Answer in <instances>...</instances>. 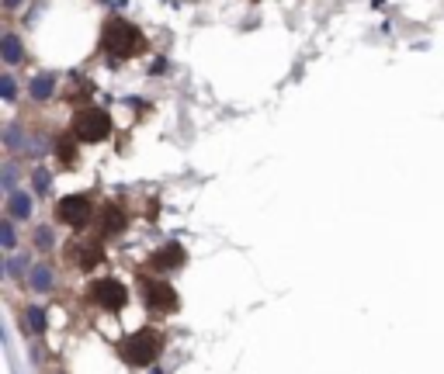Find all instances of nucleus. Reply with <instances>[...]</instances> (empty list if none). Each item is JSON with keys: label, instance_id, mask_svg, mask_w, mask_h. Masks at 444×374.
Segmentation results:
<instances>
[{"label": "nucleus", "instance_id": "4468645a", "mask_svg": "<svg viewBox=\"0 0 444 374\" xmlns=\"http://www.w3.org/2000/svg\"><path fill=\"white\" fill-rule=\"evenodd\" d=\"M25 326H28L32 333H46V312L32 305V308L25 312Z\"/></svg>", "mask_w": 444, "mask_h": 374}, {"label": "nucleus", "instance_id": "39448f33", "mask_svg": "<svg viewBox=\"0 0 444 374\" xmlns=\"http://www.w3.org/2000/svg\"><path fill=\"white\" fill-rule=\"evenodd\" d=\"M91 218V198L87 194H66L59 201V222L73 225V229H84Z\"/></svg>", "mask_w": 444, "mask_h": 374}, {"label": "nucleus", "instance_id": "6e6552de", "mask_svg": "<svg viewBox=\"0 0 444 374\" xmlns=\"http://www.w3.org/2000/svg\"><path fill=\"white\" fill-rule=\"evenodd\" d=\"M181 263H184V246L181 243H167V246H160L153 253V267L156 270H177Z\"/></svg>", "mask_w": 444, "mask_h": 374}, {"label": "nucleus", "instance_id": "dca6fc26", "mask_svg": "<svg viewBox=\"0 0 444 374\" xmlns=\"http://www.w3.org/2000/svg\"><path fill=\"white\" fill-rule=\"evenodd\" d=\"M0 174H4V187H8V191H15V180H18L15 163H4V170H0Z\"/></svg>", "mask_w": 444, "mask_h": 374}, {"label": "nucleus", "instance_id": "9b49d317", "mask_svg": "<svg viewBox=\"0 0 444 374\" xmlns=\"http://www.w3.org/2000/svg\"><path fill=\"white\" fill-rule=\"evenodd\" d=\"M53 91H56V73H42V77L32 80V97L35 101H49Z\"/></svg>", "mask_w": 444, "mask_h": 374}, {"label": "nucleus", "instance_id": "f8f14e48", "mask_svg": "<svg viewBox=\"0 0 444 374\" xmlns=\"http://www.w3.org/2000/svg\"><path fill=\"white\" fill-rule=\"evenodd\" d=\"M8 212H11L15 218H28V215H32V198H28V194H21V191H11Z\"/></svg>", "mask_w": 444, "mask_h": 374}, {"label": "nucleus", "instance_id": "aec40b11", "mask_svg": "<svg viewBox=\"0 0 444 374\" xmlns=\"http://www.w3.org/2000/svg\"><path fill=\"white\" fill-rule=\"evenodd\" d=\"M53 243V236H49V229H39V246H49Z\"/></svg>", "mask_w": 444, "mask_h": 374}, {"label": "nucleus", "instance_id": "412c9836", "mask_svg": "<svg viewBox=\"0 0 444 374\" xmlns=\"http://www.w3.org/2000/svg\"><path fill=\"white\" fill-rule=\"evenodd\" d=\"M4 8H8V11H18V8H21V0H4Z\"/></svg>", "mask_w": 444, "mask_h": 374}, {"label": "nucleus", "instance_id": "423d86ee", "mask_svg": "<svg viewBox=\"0 0 444 374\" xmlns=\"http://www.w3.org/2000/svg\"><path fill=\"white\" fill-rule=\"evenodd\" d=\"M94 301H98L101 308H108V312H118V308H125L129 291H125V284H122V281L104 277V281H98V284H94Z\"/></svg>", "mask_w": 444, "mask_h": 374}, {"label": "nucleus", "instance_id": "ddd939ff", "mask_svg": "<svg viewBox=\"0 0 444 374\" xmlns=\"http://www.w3.org/2000/svg\"><path fill=\"white\" fill-rule=\"evenodd\" d=\"M28 284H32L35 291H49V288H53V270H49V267H35L32 277H28Z\"/></svg>", "mask_w": 444, "mask_h": 374}, {"label": "nucleus", "instance_id": "a211bd4d", "mask_svg": "<svg viewBox=\"0 0 444 374\" xmlns=\"http://www.w3.org/2000/svg\"><path fill=\"white\" fill-rule=\"evenodd\" d=\"M0 243H4L8 250L15 246V229H11V222H4V225H0Z\"/></svg>", "mask_w": 444, "mask_h": 374}, {"label": "nucleus", "instance_id": "9d476101", "mask_svg": "<svg viewBox=\"0 0 444 374\" xmlns=\"http://www.w3.org/2000/svg\"><path fill=\"white\" fill-rule=\"evenodd\" d=\"M101 229H104V236H122V232H125V212H122L118 205H115V208L108 205V208H104V218H101Z\"/></svg>", "mask_w": 444, "mask_h": 374}, {"label": "nucleus", "instance_id": "7ed1b4c3", "mask_svg": "<svg viewBox=\"0 0 444 374\" xmlns=\"http://www.w3.org/2000/svg\"><path fill=\"white\" fill-rule=\"evenodd\" d=\"M111 135V118L101 108H80L73 115V139L77 142H104Z\"/></svg>", "mask_w": 444, "mask_h": 374}, {"label": "nucleus", "instance_id": "f257e3e1", "mask_svg": "<svg viewBox=\"0 0 444 374\" xmlns=\"http://www.w3.org/2000/svg\"><path fill=\"white\" fill-rule=\"evenodd\" d=\"M101 49L108 53V59H132V56H139L142 49H146V39H142V32L132 25V21H125V18H111L108 25H104V35H101Z\"/></svg>", "mask_w": 444, "mask_h": 374}, {"label": "nucleus", "instance_id": "20e7f679", "mask_svg": "<svg viewBox=\"0 0 444 374\" xmlns=\"http://www.w3.org/2000/svg\"><path fill=\"white\" fill-rule=\"evenodd\" d=\"M142 298H146V308L153 312H174L177 308V291L167 284V281H153V277H142Z\"/></svg>", "mask_w": 444, "mask_h": 374}, {"label": "nucleus", "instance_id": "1a4fd4ad", "mask_svg": "<svg viewBox=\"0 0 444 374\" xmlns=\"http://www.w3.org/2000/svg\"><path fill=\"white\" fill-rule=\"evenodd\" d=\"M0 53H4L8 66H18L21 63V39L15 32H4V35H0Z\"/></svg>", "mask_w": 444, "mask_h": 374}, {"label": "nucleus", "instance_id": "6ab92c4d", "mask_svg": "<svg viewBox=\"0 0 444 374\" xmlns=\"http://www.w3.org/2000/svg\"><path fill=\"white\" fill-rule=\"evenodd\" d=\"M35 187H39V191L49 187V174H46V170H35Z\"/></svg>", "mask_w": 444, "mask_h": 374}, {"label": "nucleus", "instance_id": "f03ea898", "mask_svg": "<svg viewBox=\"0 0 444 374\" xmlns=\"http://www.w3.org/2000/svg\"><path fill=\"white\" fill-rule=\"evenodd\" d=\"M160 350H163L160 333L156 329H139L122 343V360L132 364V367H146V364H153L160 357Z\"/></svg>", "mask_w": 444, "mask_h": 374}, {"label": "nucleus", "instance_id": "2eb2a0df", "mask_svg": "<svg viewBox=\"0 0 444 374\" xmlns=\"http://www.w3.org/2000/svg\"><path fill=\"white\" fill-rule=\"evenodd\" d=\"M4 142H8L11 149H21V146H28V142H25V132H21V125H8V129H4Z\"/></svg>", "mask_w": 444, "mask_h": 374}, {"label": "nucleus", "instance_id": "f3484780", "mask_svg": "<svg viewBox=\"0 0 444 374\" xmlns=\"http://www.w3.org/2000/svg\"><path fill=\"white\" fill-rule=\"evenodd\" d=\"M15 94H18V91H15V80L4 77V80H0V97H4V101H15Z\"/></svg>", "mask_w": 444, "mask_h": 374}, {"label": "nucleus", "instance_id": "0eeeda50", "mask_svg": "<svg viewBox=\"0 0 444 374\" xmlns=\"http://www.w3.org/2000/svg\"><path fill=\"white\" fill-rule=\"evenodd\" d=\"M70 256H73V263H77L80 270H94V267L104 260V246H101L98 239H77V243L70 246Z\"/></svg>", "mask_w": 444, "mask_h": 374}]
</instances>
